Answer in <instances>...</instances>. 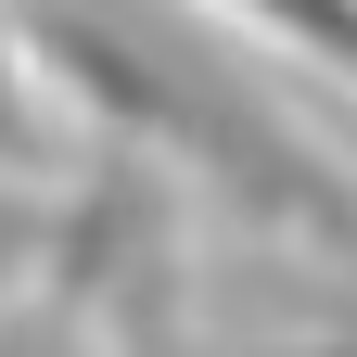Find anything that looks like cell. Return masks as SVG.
I'll list each match as a JSON object with an SVG mask.
<instances>
[{"label":"cell","mask_w":357,"mask_h":357,"mask_svg":"<svg viewBox=\"0 0 357 357\" xmlns=\"http://www.w3.org/2000/svg\"><path fill=\"white\" fill-rule=\"evenodd\" d=\"M0 115H13V89H0Z\"/></svg>","instance_id":"1"}]
</instances>
